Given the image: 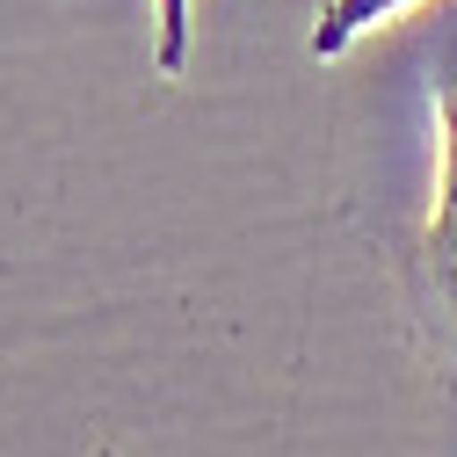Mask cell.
<instances>
[{"label":"cell","instance_id":"cell-1","mask_svg":"<svg viewBox=\"0 0 457 457\" xmlns=\"http://www.w3.org/2000/svg\"><path fill=\"white\" fill-rule=\"evenodd\" d=\"M436 138H443V175H436V211H428V262L443 276V298L457 312V29L436 66Z\"/></svg>","mask_w":457,"mask_h":457},{"label":"cell","instance_id":"cell-2","mask_svg":"<svg viewBox=\"0 0 457 457\" xmlns=\"http://www.w3.org/2000/svg\"><path fill=\"white\" fill-rule=\"evenodd\" d=\"M399 8H414V0H320V15H312V59H341L363 29L392 22Z\"/></svg>","mask_w":457,"mask_h":457},{"label":"cell","instance_id":"cell-3","mask_svg":"<svg viewBox=\"0 0 457 457\" xmlns=\"http://www.w3.org/2000/svg\"><path fill=\"white\" fill-rule=\"evenodd\" d=\"M189 37H196V0H153V66L167 80H182Z\"/></svg>","mask_w":457,"mask_h":457}]
</instances>
